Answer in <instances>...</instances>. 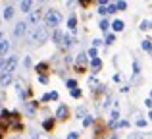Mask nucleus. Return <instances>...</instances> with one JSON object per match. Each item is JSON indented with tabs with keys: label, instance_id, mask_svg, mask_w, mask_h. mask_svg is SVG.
<instances>
[{
	"label": "nucleus",
	"instance_id": "nucleus-29",
	"mask_svg": "<svg viewBox=\"0 0 152 139\" xmlns=\"http://www.w3.org/2000/svg\"><path fill=\"white\" fill-rule=\"evenodd\" d=\"M48 99H50V101H56V99H58V93H56V91H52V93H48Z\"/></svg>",
	"mask_w": 152,
	"mask_h": 139
},
{
	"label": "nucleus",
	"instance_id": "nucleus-26",
	"mask_svg": "<svg viewBox=\"0 0 152 139\" xmlns=\"http://www.w3.org/2000/svg\"><path fill=\"white\" fill-rule=\"evenodd\" d=\"M71 97H73V99H79V97H81V89H73V91H71Z\"/></svg>",
	"mask_w": 152,
	"mask_h": 139
},
{
	"label": "nucleus",
	"instance_id": "nucleus-35",
	"mask_svg": "<svg viewBox=\"0 0 152 139\" xmlns=\"http://www.w3.org/2000/svg\"><path fill=\"white\" fill-rule=\"evenodd\" d=\"M137 126H139V128H145L146 122H145V120H137Z\"/></svg>",
	"mask_w": 152,
	"mask_h": 139
},
{
	"label": "nucleus",
	"instance_id": "nucleus-28",
	"mask_svg": "<svg viewBox=\"0 0 152 139\" xmlns=\"http://www.w3.org/2000/svg\"><path fill=\"white\" fill-rule=\"evenodd\" d=\"M85 114H87V112H85V108H83V106H79V108H77V116H79V118H83Z\"/></svg>",
	"mask_w": 152,
	"mask_h": 139
},
{
	"label": "nucleus",
	"instance_id": "nucleus-1",
	"mask_svg": "<svg viewBox=\"0 0 152 139\" xmlns=\"http://www.w3.org/2000/svg\"><path fill=\"white\" fill-rule=\"evenodd\" d=\"M45 21H46V25H50V27H58L60 23H62V14H60L58 10H48L46 15H45Z\"/></svg>",
	"mask_w": 152,
	"mask_h": 139
},
{
	"label": "nucleus",
	"instance_id": "nucleus-2",
	"mask_svg": "<svg viewBox=\"0 0 152 139\" xmlns=\"http://www.w3.org/2000/svg\"><path fill=\"white\" fill-rule=\"evenodd\" d=\"M31 39H33L35 43H45L46 39H48V31H46L45 25H39L33 29V33H31Z\"/></svg>",
	"mask_w": 152,
	"mask_h": 139
},
{
	"label": "nucleus",
	"instance_id": "nucleus-22",
	"mask_svg": "<svg viewBox=\"0 0 152 139\" xmlns=\"http://www.w3.org/2000/svg\"><path fill=\"white\" fill-rule=\"evenodd\" d=\"M114 41H115V35H114V33H110V35L106 37V41H104V43H106V45H112Z\"/></svg>",
	"mask_w": 152,
	"mask_h": 139
},
{
	"label": "nucleus",
	"instance_id": "nucleus-4",
	"mask_svg": "<svg viewBox=\"0 0 152 139\" xmlns=\"http://www.w3.org/2000/svg\"><path fill=\"white\" fill-rule=\"evenodd\" d=\"M25 31H27V21L15 23V27H14V35H15V37H23V35H25Z\"/></svg>",
	"mask_w": 152,
	"mask_h": 139
},
{
	"label": "nucleus",
	"instance_id": "nucleus-30",
	"mask_svg": "<svg viewBox=\"0 0 152 139\" xmlns=\"http://www.w3.org/2000/svg\"><path fill=\"white\" fill-rule=\"evenodd\" d=\"M127 126H129V122H125V120H121L119 122L118 126H115V128H127Z\"/></svg>",
	"mask_w": 152,
	"mask_h": 139
},
{
	"label": "nucleus",
	"instance_id": "nucleus-11",
	"mask_svg": "<svg viewBox=\"0 0 152 139\" xmlns=\"http://www.w3.org/2000/svg\"><path fill=\"white\" fill-rule=\"evenodd\" d=\"M0 83H2L4 87L10 85V83H12V74H2V75H0Z\"/></svg>",
	"mask_w": 152,
	"mask_h": 139
},
{
	"label": "nucleus",
	"instance_id": "nucleus-36",
	"mask_svg": "<svg viewBox=\"0 0 152 139\" xmlns=\"http://www.w3.org/2000/svg\"><path fill=\"white\" fill-rule=\"evenodd\" d=\"M42 70H46V64H39L37 66V71H42Z\"/></svg>",
	"mask_w": 152,
	"mask_h": 139
},
{
	"label": "nucleus",
	"instance_id": "nucleus-41",
	"mask_svg": "<svg viewBox=\"0 0 152 139\" xmlns=\"http://www.w3.org/2000/svg\"><path fill=\"white\" fill-rule=\"evenodd\" d=\"M0 41H2V31H0Z\"/></svg>",
	"mask_w": 152,
	"mask_h": 139
},
{
	"label": "nucleus",
	"instance_id": "nucleus-24",
	"mask_svg": "<svg viewBox=\"0 0 152 139\" xmlns=\"http://www.w3.org/2000/svg\"><path fill=\"white\" fill-rule=\"evenodd\" d=\"M152 23L148 21V19H145V21H141V29H150Z\"/></svg>",
	"mask_w": 152,
	"mask_h": 139
},
{
	"label": "nucleus",
	"instance_id": "nucleus-13",
	"mask_svg": "<svg viewBox=\"0 0 152 139\" xmlns=\"http://www.w3.org/2000/svg\"><path fill=\"white\" fill-rule=\"evenodd\" d=\"M67 27H69L71 31L77 27V18H75V15H69V19H67Z\"/></svg>",
	"mask_w": 152,
	"mask_h": 139
},
{
	"label": "nucleus",
	"instance_id": "nucleus-38",
	"mask_svg": "<svg viewBox=\"0 0 152 139\" xmlns=\"http://www.w3.org/2000/svg\"><path fill=\"white\" fill-rule=\"evenodd\" d=\"M145 104H146V106L150 108V106H152V99H146V101H145Z\"/></svg>",
	"mask_w": 152,
	"mask_h": 139
},
{
	"label": "nucleus",
	"instance_id": "nucleus-23",
	"mask_svg": "<svg viewBox=\"0 0 152 139\" xmlns=\"http://www.w3.org/2000/svg\"><path fill=\"white\" fill-rule=\"evenodd\" d=\"M108 25H110V23H108V19H102V21L98 23V27H100L102 31H106V29H108Z\"/></svg>",
	"mask_w": 152,
	"mask_h": 139
},
{
	"label": "nucleus",
	"instance_id": "nucleus-15",
	"mask_svg": "<svg viewBox=\"0 0 152 139\" xmlns=\"http://www.w3.org/2000/svg\"><path fill=\"white\" fill-rule=\"evenodd\" d=\"M91 66H93V70L96 71V70H100L102 68V62H100V58H94L93 62H91Z\"/></svg>",
	"mask_w": 152,
	"mask_h": 139
},
{
	"label": "nucleus",
	"instance_id": "nucleus-27",
	"mask_svg": "<svg viewBox=\"0 0 152 139\" xmlns=\"http://www.w3.org/2000/svg\"><path fill=\"white\" fill-rule=\"evenodd\" d=\"M106 10H108V14H112V12H118V10H115V4H108Z\"/></svg>",
	"mask_w": 152,
	"mask_h": 139
},
{
	"label": "nucleus",
	"instance_id": "nucleus-19",
	"mask_svg": "<svg viewBox=\"0 0 152 139\" xmlns=\"http://www.w3.org/2000/svg\"><path fill=\"white\" fill-rule=\"evenodd\" d=\"M42 128H45V129H52V128H54V120H52V118H50V120H45V122H42Z\"/></svg>",
	"mask_w": 152,
	"mask_h": 139
},
{
	"label": "nucleus",
	"instance_id": "nucleus-12",
	"mask_svg": "<svg viewBox=\"0 0 152 139\" xmlns=\"http://www.w3.org/2000/svg\"><path fill=\"white\" fill-rule=\"evenodd\" d=\"M73 41H75L73 37H69V35H64V39H62V46H66V49H67V46L73 45Z\"/></svg>",
	"mask_w": 152,
	"mask_h": 139
},
{
	"label": "nucleus",
	"instance_id": "nucleus-33",
	"mask_svg": "<svg viewBox=\"0 0 152 139\" xmlns=\"http://www.w3.org/2000/svg\"><path fill=\"white\" fill-rule=\"evenodd\" d=\"M67 139H79V133H75V132H71L69 135H67Z\"/></svg>",
	"mask_w": 152,
	"mask_h": 139
},
{
	"label": "nucleus",
	"instance_id": "nucleus-32",
	"mask_svg": "<svg viewBox=\"0 0 152 139\" xmlns=\"http://www.w3.org/2000/svg\"><path fill=\"white\" fill-rule=\"evenodd\" d=\"M133 71H135V74H139V71H141V68H139V62H133Z\"/></svg>",
	"mask_w": 152,
	"mask_h": 139
},
{
	"label": "nucleus",
	"instance_id": "nucleus-21",
	"mask_svg": "<svg viewBox=\"0 0 152 139\" xmlns=\"http://www.w3.org/2000/svg\"><path fill=\"white\" fill-rule=\"evenodd\" d=\"M67 87H69L71 91L77 89V81H75V79H67Z\"/></svg>",
	"mask_w": 152,
	"mask_h": 139
},
{
	"label": "nucleus",
	"instance_id": "nucleus-40",
	"mask_svg": "<svg viewBox=\"0 0 152 139\" xmlns=\"http://www.w3.org/2000/svg\"><path fill=\"white\" fill-rule=\"evenodd\" d=\"M148 118H150V120H152V112H148Z\"/></svg>",
	"mask_w": 152,
	"mask_h": 139
},
{
	"label": "nucleus",
	"instance_id": "nucleus-31",
	"mask_svg": "<svg viewBox=\"0 0 152 139\" xmlns=\"http://www.w3.org/2000/svg\"><path fill=\"white\" fill-rule=\"evenodd\" d=\"M100 45H102L100 39H94V41H93V49H96V46H100Z\"/></svg>",
	"mask_w": 152,
	"mask_h": 139
},
{
	"label": "nucleus",
	"instance_id": "nucleus-10",
	"mask_svg": "<svg viewBox=\"0 0 152 139\" xmlns=\"http://www.w3.org/2000/svg\"><path fill=\"white\" fill-rule=\"evenodd\" d=\"M31 6H33V2H29V0H25V2H21V4H19L21 12H25V14H31Z\"/></svg>",
	"mask_w": 152,
	"mask_h": 139
},
{
	"label": "nucleus",
	"instance_id": "nucleus-18",
	"mask_svg": "<svg viewBox=\"0 0 152 139\" xmlns=\"http://www.w3.org/2000/svg\"><path fill=\"white\" fill-rule=\"evenodd\" d=\"M77 64H79V66L87 64V54H85V52H81V54H79V56H77Z\"/></svg>",
	"mask_w": 152,
	"mask_h": 139
},
{
	"label": "nucleus",
	"instance_id": "nucleus-16",
	"mask_svg": "<svg viewBox=\"0 0 152 139\" xmlns=\"http://www.w3.org/2000/svg\"><path fill=\"white\" fill-rule=\"evenodd\" d=\"M112 27H114V31H121L123 29V21L121 19H115V21L112 23Z\"/></svg>",
	"mask_w": 152,
	"mask_h": 139
},
{
	"label": "nucleus",
	"instance_id": "nucleus-3",
	"mask_svg": "<svg viewBox=\"0 0 152 139\" xmlns=\"http://www.w3.org/2000/svg\"><path fill=\"white\" fill-rule=\"evenodd\" d=\"M18 66V56H8V60H4V68H2V74H12ZM0 74V75H2Z\"/></svg>",
	"mask_w": 152,
	"mask_h": 139
},
{
	"label": "nucleus",
	"instance_id": "nucleus-5",
	"mask_svg": "<svg viewBox=\"0 0 152 139\" xmlns=\"http://www.w3.org/2000/svg\"><path fill=\"white\" fill-rule=\"evenodd\" d=\"M56 118H58V120H66V118H67V106L66 104L58 106V110H56Z\"/></svg>",
	"mask_w": 152,
	"mask_h": 139
},
{
	"label": "nucleus",
	"instance_id": "nucleus-9",
	"mask_svg": "<svg viewBox=\"0 0 152 139\" xmlns=\"http://www.w3.org/2000/svg\"><path fill=\"white\" fill-rule=\"evenodd\" d=\"M62 39H64V33L56 29V31H54V35H52V41H54L56 45H62Z\"/></svg>",
	"mask_w": 152,
	"mask_h": 139
},
{
	"label": "nucleus",
	"instance_id": "nucleus-6",
	"mask_svg": "<svg viewBox=\"0 0 152 139\" xmlns=\"http://www.w3.org/2000/svg\"><path fill=\"white\" fill-rule=\"evenodd\" d=\"M39 19H41V12H39V10L31 12V14H29V19H27V25H29V23H39Z\"/></svg>",
	"mask_w": 152,
	"mask_h": 139
},
{
	"label": "nucleus",
	"instance_id": "nucleus-8",
	"mask_svg": "<svg viewBox=\"0 0 152 139\" xmlns=\"http://www.w3.org/2000/svg\"><path fill=\"white\" fill-rule=\"evenodd\" d=\"M12 18H14V6L8 4V6L4 8V19H12Z\"/></svg>",
	"mask_w": 152,
	"mask_h": 139
},
{
	"label": "nucleus",
	"instance_id": "nucleus-39",
	"mask_svg": "<svg viewBox=\"0 0 152 139\" xmlns=\"http://www.w3.org/2000/svg\"><path fill=\"white\" fill-rule=\"evenodd\" d=\"M4 60L6 58H0V74H2V68H4Z\"/></svg>",
	"mask_w": 152,
	"mask_h": 139
},
{
	"label": "nucleus",
	"instance_id": "nucleus-37",
	"mask_svg": "<svg viewBox=\"0 0 152 139\" xmlns=\"http://www.w3.org/2000/svg\"><path fill=\"white\" fill-rule=\"evenodd\" d=\"M39 81H41V83H46L48 79H46V75H41V77H39Z\"/></svg>",
	"mask_w": 152,
	"mask_h": 139
},
{
	"label": "nucleus",
	"instance_id": "nucleus-17",
	"mask_svg": "<svg viewBox=\"0 0 152 139\" xmlns=\"http://www.w3.org/2000/svg\"><path fill=\"white\" fill-rule=\"evenodd\" d=\"M141 46H142V50H150L152 52V43L148 41V39H145V41L141 43Z\"/></svg>",
	"mask_w": 152,
	"mask_h": 139
},
{
	"label": "nucleus",
	"instance_id": "nucleus-14",
	"mask_svg": "<svg viewBox=\"0 0 152 139\" xmlns=\"http://www.w3.org/2000/svg\"><path fill=\"white\" fill-rule=\"evenodd\" d=\"M35 108H37V102H35V101H31V102H25V110H27L29 114H33V112H35Z\"/></svg>",
	"mask_w": 152,
	"mask_h": 139
},
{
	"label": "nucleus",
	"instance_id": "nucleus-20",
	"mask_svg": "<svg viewBox=\"0 0 152 139\" xmlns=\"http://www.w3.org/2000/svg\"><path fill=\"white\" fill-rule=\"evenodd\" d=\"M125 8H127V2H123V0H119V2H115V10H125Z\"/></svg>",
	"mask_w": 152,
	"mask_h": 139
},
{
	"label": "nucleus",
	"instance_id": "nucleus-34",
	"mask_svg": "<svg viewBox=\"0 0 152 139\" xmlns=\"http://www.w3.org/2000/svg\"><path fill=\"white\" fill-rule=\"evenodd\" d=\"M89 56H93V60H94V58H96V49H91L89 50Z\"/></svg>",
	"mask_w": 152,
	"mask_h": 139
},
{
	"label": "nucleus",
	"instance_id": "nucleus-7",
	"mask_svg": "<svg viewBox=\"0 0 152 139\" xmlns=\"http://www.w3.org/2000/svg\"><path fill=\"white\" fill-rule=\"evenodd\" d=\"M8 50H10V43H8L6 39H2V41H0V58H2L4 54H8Z\"/></svg>",
	"mask_w": 152,
	"mask_h": 139
},
{
	"label": "nucleus",
	"instance_id": "nucleus-25",
	"mask_svg": "<svg viewBox=\"0 0 152 139\" xmlns=\"http://www.w3.org/2000/svg\"><path fill=\"white\" fill-rule=\"evenodd\" d=\"M91 124H93V118H91V116L83 118V126H85V128H87V126H91Z\"/></svg>",
	"mask_w": 152,
	"mask_h": 139
}]
</instances>
